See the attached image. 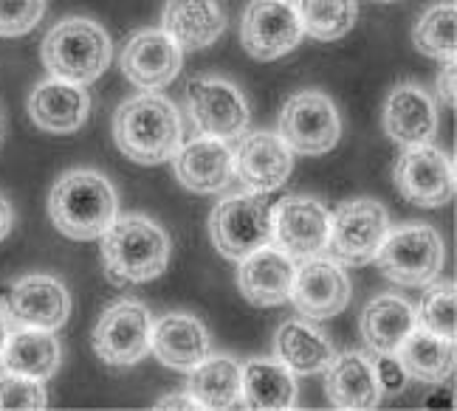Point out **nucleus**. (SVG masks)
<instances>
[{"label":"nucleus","mask_w":457,"mask_h":411,"mask_svg":"<svg viewBox=\"0 0 457 411\" xmlns=\"http://www.w3.org/2000/svg\"><path fill=\"white\" fill-rule=\"evenodd\" d=\"M150 349L164 366L189 372L212 352V341H209V333L201 318L187 313H172L164 316L158 325H153Z\"/></svg>","instance_id":"obj_23"},{"label":"nucleus","mask_w":457,"mask_h":411,"mask_svg":"<svg viewBox=\"0 0 457 411\" xmlns=\"http://www.w3.org/2000/svg\"><path fill=\"white\" fill-rule=\"evenodd\" d=\"M12 327H9V316L0 310V358H4V347H6V338H9Z\"/></svg>","instance_id":"obj_40"},{"label":"nucleus","mask_w":457,"mask_h":411,"mask_svg":"<svg viewBox=\"0 0 457 411\" xmlns=\"http://www.w3.org/2000/svg\"><path fill=\"white\" fill-rule=\"evenodd\" d=\"M172 175L187 192L218 194L232 186L235 177V152L220 138L198 136L175 150Z\"/></svg>","instance_id":"obj_16"},{"label":"nucleus","mask_w":457,"mask_h":411,"mask_svg":"<svg viewBox=\"0 0 457 411\" xmlns=\"http://www.w3.org/2000/svg\"><path fill=\"white\" fill-rule=\"evenodd\" d=\"M113 60V43L96 21L68 17L46 34L43 65L51 77L91 85L96 82Z\"/></svg>","instance_id":"obj_4"},{"label":"nucleus","mask_w":457,"mask_h":411,"mask_svg":"<svg viewBox=\"0 0 457 411\" xmlns=\"http://www.w3.org/2000/svg\"><path fill=\"white\" fill-rule=\"evenodd\" d=\"M291 301L300 316L311 321H325L339 316L350 301V279L337 259L311 257L296 267L291 284Z\"/></svg>","instance_id":"obj_15"},{"label":"nucleus","mask_w":457,"mask_h":411,"mask_svg":"<svg viewBox=\"0 0 457 411\" xmlns=\"http://www.w3.org/2000/svg\"><path fill=\"white\" fill-rule=\"evenodd\" d=\"M325 374V391L333 408L370 411L381 403L384 389L378 383L376 361L367 352H342L330 361Z\"/></svg>","instance_id":"obj_22"},{"label":"nucleus","mask_w":457,"mask_h":411,"mask_svg":"<svg viewBox=\"0 0 457 411\" xmlns=\"http://www.w3.org/2000/svg\"><path fill=\"white\" fill-rule=\"evenodd\" d=\"M12 228H14V209L4 194H0V242L12 234Z\"/></svg>","instance_id":"obj_39"},{"label":"nucleus","mask_w":457,"mask_h":411,"mask_svg":"<svg viewBox=\"0 0 457 411\" xmlns=\"http://www.w3.org/2000/svg\"><path fill=\"white\" fill-rule=\"evenodd\" d=\"M395 189L403 201L420 209L446 206L454 198V164L452 158L432 144L403 147L395 160Z\"/></svg>","instance_id":"obj_11"},{"label":"nucleus","mask_w":457,"mask_h":411,"mask_svg":"<svg viewBox=\"0 0 457 411\" xmlns=\"http://www.w3.org/2000/svg\"><path fill=\"white\" fill-rule=\"evenodd\" d=\"M235 152L237 181L260 194H271L283 186L294 169V152L277 133H249L240 138Z\"/></svg>","instance_id":"obj_17"},{"label":"nucleus","mask_w":457,"mask_h":411,"mask_svg":"<svg viewBox=\"0 0 457 411\" xmlns=\"http://www.w3.org/2000/svg\"><path fill=\"white\" fill-rule=\"evenodd\" d=\"M0 144H4V133H0Z\"/></svg>","instance_id":"obj_41"},{"label":"nucleus","mask_w":457,"mask_h":411,"mask_svg":"<svg viewBox=\"0 0 457 411\" xmlns=\"http://www.w3.org/2000/svg\"><path fill=\"white\" fill-rule=\"evenodd\" d=\"M46 0H0V37H23L40 26Z\"/></svg>","instance_id":"obj_35"},{"label":"nucleus","mask_w":457,"mask_h":411,"mask_svg":"<svg viewBox=\"0 0 457 411\" xmlns=\"http://www.w3.org/2000/svg\"><path fill=\"white\" fill-rule=\"evenodd\" d=\"M303 40L294 0H252L240 23V45L249 57L271 62L286 57Z\"/></svg>","instance_id":"obj_13"},{"label":"nucleus","mask_w":457,"mask_h":411,"mask_svg":"<svg viewBox=\"0 0 457 411\" xmlns=\"http://www.w3.org/2000/svg\"><path fill=\"white\" fill-rule=\"evenodd\" d=\"M384 133L398 147L432 144L437 136V107L435 99L415 82L395 85L384 102Z\"/></svg>","instance_id":"obj_20"},{"label":"nucleus","mask_w":457,"mask_h":411,"mask_svg":"<svg viewBox=\"0 0 457 411\" xmlns=\"http://www.w3.org/2000/svg\"><path fill=\"white\" fill-rule=\"evenodd\" d=\"M454 82H457V68H454V60H449L441 74H437V96H441V102H446L449 107H454V102H457Z\"/></svg>","instance_id":"obj_37"},{"label":"nucleus","mask_w":457,"mask_h":411,"mask_svg":"<svg viewBox=\"0 0 457 411\" xmlns=\"http://www.w3.org/2000/svg\"><path fill=\"white\" fill-rule=\"evenodd\" d=\"M181 48L162 29H142L121 51V74L142 91H158L181 74Z\"/></svg>","instance_id":"obj_18"},{"label":"nucleus","mask_w":457,"mask_h":411,"mask_svg":"<svg viewBox=\"0 0 457 411\" xmlns=\"http://www.w3.org/2000/svg\"><path fill=\"white\" fill-rule=\"evenodd\" d=\"M415 327H424L435 335L454 338L457 330V291L454 282H429L427 293L415 310Z\"/></svg>","instance_id":"obj_33"},{"label":"nucleus","mask_w":457,"mask_h":411,"mask_svg":"<svg viewBox=\"0 0 457 411\" xmlns=\"http://www.w3.org/2000/svg\"><path fill=\"white\" fill-rule=\"evenodd\" d=\"M116 189L96 169H68L48 194V218L62 237L99 240L116 220Z\"/></svg>","instance_id":"obj_3"},{"label":"nucleus","mask_w":457,"mask_h":411,"mask_svg":"<svg viewBox=\"0 0 457 411\" xmlns=\"http://www.w3.org/2000/svg\"><path fill=\"white\" fill-rule=\"evenodd\" d=\"M277 127V136L286 141L288 150L300 155H325L342 138L339 111L322 91H300L286 99Z\"/></svg>","instance_id":"obj_7"},{"label":"nucleus","mask_w":457,"mask_h":411,"mask_svg":"<svg viewBox=\"0 0 457 411\" xmlns=\"http://www.w3.org/2000/svg\"><path fill=\"white\" fill-rule=\"evenodd\" d=\"M274 355L291 374H322L337 358V349L308 321H283L274 335Z\"/></svg>","instance_id":"obj_26"},{"label":"nucleus","mask_w":457,"mask_h":411,"mask_svg":"<svg viewBox=\"0 0 457 411\" xmlns=\"http://www.w3.org/2000/svg\"><path fill=\"white\" fill-rule=\"evenodd\" d=\"M150 310L138 301H116L99 316L91 344L99 361L111 366H133L150 352Z\"/></svg>","instance_id":"obj_12"},{"label":"nucleus","mask_w":457,"mask_h":411,"mask_svg":"<svg viewBox=\"0 0 457 411\" xmlns=\"http://www.w3.org/2000/svg\"><path fill=\"white\" fill-rule=\"evenodd\" d=\"M384 4H393V0H384Z\"/></svg>","instance_id":"obj_42"},{"label":"nucleus","mask_w":457,"mask_h":411,"mask_svg":"<svg viewBox=\"0 0 457 411\" xmlns=\"http://www.w3.org/2000/svg\"><path fill=\"white\" fill-rule=\"evenodd\" d=\"M162 31L170 34L181 51H201L226 31V14L218 0H167Z\"/></svg>","instance_id":"obj_24"},{"label":"nucleus","mask_w":457,"mask_h":411,"mask_svg":"<svg viewBox=\"0 0 457 411\" xmlns=\"http://www.w3.org/2000/svg\"><path fill=\"white\" fill-rule=\"evenodd\" d=\"M189 395L195 398L198 408L223 411L243 406L240 386V364L228 355H206V358L189 369Z\"/></svg>","instance_id":"obj_30"},{"label":"nucleus","mask_w":457,"mask_h":411,"mask_svg":"<svg viewBox=\"0 0 457 411\" xmlns=\"http://www.w3.org/2000/svg\"><path fill=\"white\" fill-rule=\"evenodd\" d=\"M155 408H158V411H195L198 403H195V398H192L189 391H187V395H170V398H164V400H158Z\"/></svg>","instance_id":"obj_38"},{"label":"nucleus","mask_w":457,"mask_h":411,"mask_svg":"<svg viewBox=\"0 0 457 411\" xmlns=\"http://www.w3.org/2000/svg\"><path fill=\"white\" fill-rule=\"evenodd\" d=\"M102 240L104 276L116 288L153 282L167 271L170 237L147 214H116Z\"/></svg>","instance_id":"obj_2"},{"label":"nucleus","mask_w":457,"mask_h":411,"mask_svg":"<svg viewBox=\"0 0 457 411\" xmlns=\"http://www.w3.org/2000/svg\"><path fill=\"white\" fill-rule=\"evenodd\" d=\"M60 341L51 330H37V327H21L9 333L6 347H4V358L0 366L6 372L26 374V378H37L48 381L51 374L60 369Z\"/></svg>","instance_id":"obj_29"},{"label":"nucleus","mask_w":457,"mask_h":411,"mask_svg":"<svg viewBox=\"0 0 457 411\" xmlns=\"http://www.w3.org/2000/svg\"><path fill=\"white\" fill-rule=\"evenodd\" d=\"M209 237L226 259H243L254 248L271 242L269 194H235L220 201L209 214Z\"/></svg>","instance_id":"obj_6"},{"label":"nucleus","mask_w":457,"mask_h":411,"mask_svg":"<svg viewBox=\"0 0 457 411\" xmlns=\"http://www.w3.org/2000/svg\"><path fill=\"white\" fill-rule=\"evenodd\" d=\"M4 313L17 327H37L54 333L71 316V293L54 276L31 274L17 279L6 291Z\"/></svg>","instance_id":"obj_14"},{"label":"nucleus","mask_w":457,"mask_h":411,"mask_svg":"<svg viewBox=\"0 0 457 411\" xmlns=\"http://www.w3.org/2000/svg\"><path fill=\"white\" fill-rule=\"evenodd\" d=\"M330 211L308 194H286L271 206V245L294 262L320 257L328 248Z\"/></svg>","instance_id":"obj_10"},{"label":"nucleus","mask_w":457,"mask_h":411,"mask_svg":"<svg viewBox=\"0 0 457 411\" xmlns=\"http://www.w3.org/2000/svg\"><path fill=\"white\" fill-rule=\"evenodd\" d=\"M187 107L195 130L209 138L232 141L249 127V102L235 82L223 77H195L187 85Z\"/></svg>","instance_id":"obj_9"},{"label":"nucleus","mask_w":457,"mask_h":411,"mask_svg":"<svg viewBox=\"0 0 457 411\" xmlns=\"http://www.w3.org/2000/svg\"><path fill=\"white\" fill-rule=\"evenodd\" d=\"M296 262L277 245H260L245 254L237 267V288L254 308H277L291 299Z\"/></svg>","instance_id":"obj_19"},{"label":"nucleus","mask_w":457,"mask_h":411,"mask_svg":"<svg viewBox=\"0 0 457 411\" xmlns=\"http://www.w3.org/2000/svg\"><path fill=\"white\" fill-rule=\"evenodd\" d=\"M303 34L316 43H337L353 31L359 21L356 0H294Z\"/></svg>","instance_id":"obj_31"},{"label":"nucleus","mask_w":457,"mask_h":411,"mask_svg":"<svg viewBox=\"0 0 457 411\" xmlns=\"http://www.w3.org/2000/svg\"><path fill=\"white\" fill-rule=\"evenodd\" d=\"M412 43L424 57L449 62L457 51V6L452 4H435L418 17L412 29Z\"/></svg>","instance_id":"obj_32"},{"label":"nucleus","mask_w":457,"mask_h":411,"mask_svg":"<svg viewBox=\"0 0 457 411\" xmlns=\"http://www.w3.org/2000/svg\"><path fill=\"white\" fill-rule=\"evenodd\" d=\"M29 116L46 133H77L91 119V94H87L85 85H74L57 77L43 79L34 85L29 96Z\"/></svg>","instance_id":"obj_21"},{"label":"nucleus","mask_w":457,"mask_h":411,"mask_svg":"<svg viewBox=\"0 0 457 411\" xmlns=\"http://www.w3.org/2000/svg\"><path fill=\"white\" fill-rule=\"evenodd\" d=\"M386 231H390V218H386V209L378 201H345L330 214L325 251H330V259H337L339 265L359 267L373 262Z\"/></svg>","instance_id":"obj_8"},{"label":"nucleus","mask_w":457,"mask_h":411,"mask_svg":"<svg viewBox=\"0 0 457 411\" xmlns=\"http://www.w3.org/2000/svg\"><path fill=\"white\" fill-rule=\"evenodd\" d=\"M296 374L279 361L254 358L240 366L243 406L254 411H288L296 406Z\"/></svg>","instance_id":"obj_28"},{"label":"nucleus","mask_w":457,"mask_h":411,"mask_svg":"<svg viewBox=\"0 0 457 411\" xmlns=\"http://www.w3.org/2000/svg\"><path fill=\"white\" fill-rule=\"evenodd\" d=\"M376 372L384 391H398L407 383V372L401 369L395 355H376Z\"/></svg>","instance_id":"obj_36"},{"label":"nucleus","mask_w":457,"mask_h":411,"mask_svg":"<svg viewBox=\"0 0 457 411\" xmlns=\"http://www.w3.org/2000/svg\"><path fill=\"white\" fill-rule=\"evenodd\" d=\"M361 338L370 352L376 355H395L398 347L403 344L415 330V310L407 299L384 293L376 296L373 301H367V308L361 310L359 318Z\"/></svg>","instance_id":"obj_25"},{"label":"nucleus","mask_w":457,"mask_h":411,"mask_svg":"<svg viewBox=\"0 0 457 411\" xmlns=\"http://www.w3.org/2000/svg\"><path fill=\"white\" fill-rule=\"evenodd\" d=\"M395 358L407 378L424 383H446L454 372V338L435 335L424 327H415L403 344L398 347Z\"/></svg>","instance_id":"obj_27"},{"label":"nucleus","mask_w":457,"mask_h":411,"mask_svg":"<svg viewBox=\"0 0 457 411\" xmlns=\"http://www.w3.org/2000/svg\"><path fill=\"white\" fill-rule=\"evenodd\" d=\"M48 406L46 386L37 378L17 372L0 374V408L4 411H40Z\"/></svg>","instance_id":"obj_34"},{"label":"nucleus","mask_w":457,"mask_h":411,"mask_svg":"<svg viewBox=\"0 0 457 411\" xmlns=\"http://www.w3.org/2000/svg\"><path fill=\"white\" fill-rule=\"evenodd\" d=\"M444 240L432 226H401L386 231L373 262L378 274L401 288H427L444 271Z\"/></svg>","instance_id":"obj_5"},{"label":"nucleus","mask_w":457,"mask_h":411,"mask_svg":"<svg viewBox=\"0 0 457 411\" xmlns=\"http://www.w3.org/2000/svg\"><path fill=\"white\" fill-rule=\"evenodd\" d=\"M181 138L179 107L155 91L125 99L113 113V141L133 164H164L181 147Z\"/></svg>","instance_id":"obj_1"}]
</instances>
